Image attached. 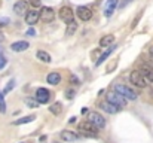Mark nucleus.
<instances>
[{
    "label": "nucleus",
    "instance_id": "obj_1",
    "mask_svg": "<svg viewBox=\"0 0 153 143\" xmlns=\"http://www.w3.org/2000/svg\"><path fill=\"white\" fill-rule=\"evenodd\" d=\"M77 130L80 131V134L88 136V137H97V136H98V128H97L92 122H89V121L80 122V124L77 125Z\"/></svg>",
    "mask_w": 153,
    "mask_h": 143
},
{
    "label": "nucleus",
    "instance_id": "obj_2",
    "mask_svg": "<svg viewBox=\"0 0 153 143\" xmlns=\"http://www.w3.org/2000/svg\"><path fill=\"white\" fill-rule=\"evenodd\" d=\"M114 91L119 93L120 95H123L126 100H137V97H138V93H137L135 90H132L131 87L123 85V84H117V85H114Z\"/></svg>",
    "mask_w": 153,
    "mask_h": 143
},
{
    "label": "nucleus",
    "instance_id": "obj_3",
    "mask_svg": "<svg viewBox=\"0 0 153 143\" xmlns=\"http://www.w3.org/2000/svg\"><path fill=\"white\" fill-rule=\"evenodd\" d=\"M107 101L114 104V106H119V107H125L126 106V98L123 95H120L119 93H116V91H111V93L107 94Z\"/></svg>",
    "mask_w": 153,
    "mask_h": 143
},
{
    "label": "nucleus",
    "instance_id": "obj_4",
    "mask_svg": "<svg viewBox=\"0 0 153 143\" xmlns=\"http://www.w3.org/2000/svg\"><path fill=\"white\" fill-rule=\"evenodd\" d=\"M129 81H131V84H134V85L138 87V88H146V85H147V81L144 79V76H143L138 70L131 72V75H129Z\"/></svg>",
    "mask_w": 153,
    "mask_h": 143
},
{
    "label": "nucleus",
    "instance_id": "obj_5",
    "mask_svg": "<svg viewBox=\"0 0 153 143\" xmlns=\"http://www.w3.org/2000/svg\"><path fill=\"white\" fill-rule=\"evenodd\" d=\"M88 121L92 122L98 130H101V128L105 127V119H104V116H102L101 113H98V112H89V115H88Z\"/></svg>",
    "mask_w": 153,
    "mask_h": 143
},
{
    "label": "nucleus",
    "instance_id": "obj_6",
    "mask_svg": "<svg viewBox=\"0 0 153 143\" xmlns=\"http://www.w3.org/2000/svg\"><path fill=\"white\" fill-rule=\"evenodd\" d=\"M58 16L67 24V22L73 21V18H74V12L71 10V7H68V6H62V7L58 10Z\"/></svg>",
    "mask_w": 153,
    "mask_h": 143
},
{
    "label": "nucleus",
    "instance_id": "obj_7",
    "mask_svg": "<svg viewBox=\"0 0 153 143\" xmlns=\"http://www.w3.org/2000/svg\"><path fill=\"white\" fill-rule=\"evenodd\" d=\"M40 19L43 21V22H52L53 19H55V10L49 7V6H45V7H42L40 9Z\"/></svg>",
    "mask_w": 153,
    "mask_h": 143
},
{
    "label": "nucleus",
    "instance_id": "obj_8",
    "mask_svg": "<svg viewBox=\"0 0 153 143\" xmlns=\"http://www.w3.org/2000/svg\"><path fill=\"white\" fill-rule=\"evenodd\" d=\"M76 15H77V18L80 21H89L92 18V10L89 7H86V6H79L76 9Z\"/></svg>",
    "mask_w": 153,
    "mask_h": 143
},
{
    "label": "nucleus",
    "instance_id": "obj_9",
    "mask_svg": "<svg viewBox=\"0 0 153 143\" xmlns=\"http://www.w3.org/2000/svg\"><path fill=\"white\" fill-rule=\"evenodd\" d=\"M34 98L39 101V104H45V103H48L49 98H51V91L46 90V88H39V90L36 91V97H34Z\"/></svg>",
    "mask_w": 153,
    "mask_h": 143
},
{
    "label": "nucleus",
    "instance_id": "obj_10",
    "mask_svg": "<svg viewBox=\"0 0 153 143\" xmlns=\"http://www.w3.org/2000/svg\"><path fill=\"white\" fill-rule=\"evenodd\" d=\"M39 19H40V13H39V10H36L34 7H33L31 10H27V12H25V22H27L28 25H34Z\"/></svg>",
    "mask_w": 153,
    "mask_h": 143
},
{
    "label": "nucleus",
    "instance_id": "obj_11",
    "mask_svg": "<svg viewBox=\"0 0 153 143\" xmlns=\"http://www.w3.org/2000/svg\"><path fill=\"white\" fill-rule=\"evenodd\" d=\"M138 72L144 76V79H146V81L153 82V67L152 66H149V64H141V66H140V69H138Z\"/></svg>",
    "mask_w": 153,
    "mask_h": 143
},
{
    "label": "nucleus",
    "instance_id": "obj_12",
    "mask_svg": "<svg viewBox=\"0 0 153 143\" xmlns=\"http://www.w3.org/2000/svg\"><path fill=\"white\" fill-rule=\"evenodd\" d=\"M28 48H30V43L25 40H18V42H13L10 45V49L13 52H22V51H27Z\"/></svg>",
    "mask_w": 153,
    "mask_h": 143
},
{
    "label": "nucleus",
    "instance_id": "obj_13",
    "mask_svg": "<svg viewBox=\"0 0 153 143\" xmlns=\"http://www.w3.org/2000/svg\"><path fill=\"white\" fill-rule=\"evenodd\" d=\"M27 6H28V3H27L25 0H19V1H16V3L13 4V12H15L16 15H22V13L27 12Z\"/></svg>",
    "mask_w": 153,
    "mask_h": 143
},
{
    "label": "nucleus",
    "instance_id": "obj_14",
    "mask_svg": "<svg viewBox=\"0 0 153 143\" xmlns=\"http://www.w3.org/2000/svg\"><path fill=\"white\" fill-rule=\"evenodd\" d=\"M61 139L64 140V142H76V140H79V134H76V133H73V131H68V130H64V131H61Z\"/></svg>",
    "mask_w": 153,
    "mask_h": 143
},
{
    "label": "nucleus",
    "instance_id": "obj_15",
    "mask_svg": "<svg viewBox=\"0 0 153 143\" xmlns=\"http://www.w3.org/2000/svg\"><path fill=\"white\" fill-rule=\"evenodd\" d=\"M116 6H117V0H107L105 7H104V15L105 16H111L113 12L116 10Z\"/></svg>",
    "mask_w": 153,
    "mask_h": 143
},
{
    "label": "nucleus",
    "instance_id": "obj_16",
    "mask_svg": "<svg viewBox=\"0 0 153 143\" xmlns=\"http://www.w3.org/2000/svg\"><path fill=\"white\" fill-rule=\"evenodd\" d=\"M101 107L107 112V113H111V115H114V113H117L122 107H119V106H114V104H111V103H108V101H105V103H101Z\"/></svg>",
    "mask_w": 153,
    "mask_h": 143
},
{
    "label": "nucleus",
    "instance_id": "obj_17",
    "mask_svg": "<svg viewBox=\"0 0 153 143\" xmlns=\"http://www.w3.org/2000/svg\"><path fill=\"white\" fill-rule=\"evenodd\" d=\"M46 81H48V84H51V85H58V84L61 82V75H59L58 72H51V73L48 75Z\"/></svg>",
    "mask_w": 153,
    "mask_h": 143
},
{
    "label": "nucleus",
    "instance_id": "obj_18",
    "mask_svg": "<svg viewBox=\"0 0 153 143\" xmlns=\"http://www.w3.org/2000/svg\"><path fill=\"white\" fill-rule=\"evenodd\" d=\"M77 30V22L73 19L70 22H67V27H65V36H73Z\"/></svg>",
    "mask_w": 153,
    "mask_h": 143
},
{
    "label": "nucleus",
    "instance_id": "obj_19",
    "mask_svg": "<svg viewBox=\"0 0 153 143\" xmlns=\"http://www.w3.org/2000/svg\"><path fill=\"white\" fill-rule=\"evenodd\" d=\"M113 42H114V36H113V34L102 36L101 39H100V46H101V48H107V46H110Z\"/></svg>",
    "mask_w": 153,
    "mask_h": 143
},
{
    "label": "nucleus",
    "instance_id": "obj_20",
    "mask_svg": "<svg viewBox=\"0 0 153 143\" xmlns=\"http://www.w3.org/2000/svg\"><path fill=\"white\" fill-rule=\"evenodd\" d=\"M36 57L42 61V63H46V64H49L52 61V58H51V55L46 52V51H37V54H36Z\"/></svg>",
    "mask_w": 153,
    "mask_h": 143
},
{
    "label": "nucleus",
    "instance_id": "obj_21",
    "mask_svg": "<svg viewBox=\"0 0 153 143\" xmlns=\"http://www.w3.org/2000/svg\"><path fill=\"white\" fill-rule=\"evenodd\" d=\"M49 112H51V113H53V115H59V113L62 112V104H61L59 101H56V103L51 104V107H49Z\"/></svg>",
    "mask_w": 153,
    "mask_h": 143
},
{
    "label": "nucleus",
    "instance_id": "obj_22",
    "mask_svg": "<svg viewBox=\"0 0 153 143\" xmlns=\"http://www.w3.org/2000/svg\"><path fill=\"white\" fill-rule=\"evenodd\" d=\"M114 48H116V46H110V48H108V49H107V51H105V52L102 54L101 57L98 58V61H97L95 64H97V66H100V64H102V61H104V60H105V58H107V57H108V55H110V54H111V52L114 51Z\"/></svg>",
    "mask_w": 153,
    "mask_h": 143
},
{
    "label": "nucleus",
    "instance_id": "obj_23",
    "mask_svg": "<svg viewBox=\"0 0 153 143\" xmlns=\"http://www.w3.org/2000/svg\"><path fill=\"white\" fill-rule=\"evenodd\" d=\"M31 121H34V116L33 115L25 116V118H21V119H16V121H13V124L15 125H21V124H27V122H31Z\"/></svg>",
    "mask_w": 153,
    "mask_h": 143
},
{
    "label": "nucleus",
    "instance_id": "obj_24",
    "mask_svg": "<svg viewBox=\"0 0 153 143\" xmlns=\"http://www.w3.org/2000/svg\"><path fill=\"white\" fill-rule=\"evenodd\" d=\"M25 104H27L28 107H33V109H34V107H37V106H39V101H37L36 98L27 97V98H25Z\"/></svg>",
    "mask_w": 153,
    "mask_h": 143
},
{
    "label": "nucleus",
    "instance_id": "obj_25",
    "mask_svg": "<svg viewBox=\"0 0 153 143\" xmlns=\"http://www.w3.org/2000/svg\"><path fill=\"white\" fill-rule=\"evenodd\" d=\"M116 67H117V60L114 58V60H111V61L108 63V66H107V73L113 72V69H116Z\"/></svg>",
    "mask_w": 153,
    "mask_h": 143
},
{
    "label": "nucleus",
    "instance_id": "obj_26",
    "mask_svg": "<svg viewBox=\"0 0 153 143\" xmlns=\"http://www.w3.org/2000/svg\"><path fill=\"white\" fill-rule=\"evenodd\" d=\"M28 4H31V6L36 9V7H40V6H42V1H40V0H28Z\"/></svg>",
    "mask_w": 153,
    "mask_h": 143
},
{
    "label": "nucleus",
    "instance_id": "obj_27",
    "mask_svg": "<svg viewBox=\"0 0 153 143\" xmlns=\"http://www.w3.org/2000/svg\"><path fill=\"white\" fill-rule=\"evenodd\" d=\"M0 112L4 113L6 112V104H4V100H3V95L0 94Z\"/></svg>",
    "mask_w": 153,
    "mask_h": 143
},
{
    "label": "nucleus",
    "instance_id": "obj_28",
    "mask_svg": "<svg viewBox=\"0 0 153 143\" xmlns=\"http://www.w3.org/2000/svg\"><path fill=\"white\" fill-rule=\"evenodd\" d=\"M4 66H6V58L3 55H0V69H3Z\"/></svg>",
    "mask_w": 153,
    "mask_h": 143
},
{
    "label": "nucleus",
    "instance_id": "obj_29",
    "mask_svg": "<svg viewBox=\"0 0 153 143\" xmlns=\"http://www.w3.org/2000/svg\"><path fill=\"white\" fill-rule=\"evenodd\" d=\"M74 94H76V93H74L73 90H68V91L65 93V97H67V98H73V97H74Z\"/></svg>",
    "mask_w": 153,
    "mask_h": 143
},
{
    "label": "nucleus",
    "instance_id": "obj_30",
    "mask_svg": "<svg viewBox=\"0 0 153 143\" xmlns=\"http://www.w3.org/2000/svg\"><path fill=\"white\" fill-rule=\"evenodd\" d=\"M36 34V31H34V28H28L27 30V36H30V37H33Z\"/></svg>",
    "mask_w": 153,
    "mask_h": 143
},
{
    "label": "nucleus",
    "instance_id": "obj_31",
    "mask_svg": "<svg viewBox=\"0 0 153 143\" xmlns=\"http://www.w3.org/2000/svg\"><path fill=\"white\" fill-rule=\"evenodd\" d=\"M9 84H10V85H7V87H6V90H4V94H6L7 91H10V90H12V87H13V81H12V82H9Z\"/></svg>",
    "mask_w": 153,
    "mask_h": 143
},
{
    "label": "nucleus",
    "instance_id": "obj_32",
    "mask_svg": "<svg viewBox=\"0 0 153 143\" xmlns=\"http://www.w3.org/2000/svg\"><path fill=\"white\" fill-rule=\"evenodd\" d=\"M70 79H71V82H73L74 85H77V84H79V81L76 79V76H73V75H71V76H70Z\"/></svg>",
    "mask_w": 153,
    "mask_h": 143
},
{
    "label": "nucleus",
    "instance_id": "obj_33",
    "mask_svg": "<svg viewBox=\"0 0 153 143\" xmlns=\"http://www.w3.org/2000/svg\"><path fill=\"white\" fill-rule=\"evenodd\" d=\"M131 1H132V0H123V1H122V6H126V4L131 3Z\"/></svg>",
    "mask_w": 153,
    "mask_h": 143
},
{
    "label": "nucleus",
    "instance_id": "obj_34",
    "mask_svg": "<svg viewBox=\"0 0 153 143\" xmlns=\"http://www.w3.org/2000/svg\"><path fill=\"white\" fill-rule=\"evenodd\" d=\"M149 55H150V57H153V46L149 48Z\"/></svg>",
    "mask_w": 153,
    "mask_h": 143
},
{
    "label": "nucleus",
    "instance_id": "obj_35",
    "mask_svg": "<svg viewBox=\"0 0 153 143\" xmlns=\"http://www.w3.org/2000/svg\"><path fill=\"white\" fill-rule=\"evenodd\" d=\"M3 39H4V37H3V34H1V31H0V42H1Z\"/></svg>",
    "mask_w": 153,
    "mask_h": 143
}]
</instances>
